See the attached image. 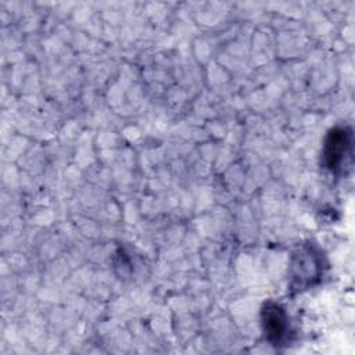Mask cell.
<instances>
[{
    "label": "cell",
    "mask_w": 355,
    "mask_h": 355,
    "mask_svg": "<svg viewBox=\"0 0 355 355\" xmlns=\"http://www.w3.org/2000/svg\"><path fill=\"white\" fill-rule=\"evenodd\" d=\"M352 153V132L347 126H336L333 128L323 144L322 158L323 165L331 173H338L345 165L347 157Z\"/></svg>",
    "instance_id": "obj_2"
},
{
    "label": "cell",
    "mask_w": 355,
    "mask_h": 355,
    "mask_svg": "<svg viewBox=\"0 0 355 355\" xmlns=\"http://www.w3.org/2000/svg\"><path fill=\"white\" fill-rule=\"evenodd\" d=\"M261 323L265 338L273 347L286 345L290 336V323L288 316L280 304L273 301L265 302L261 309Z\"/></svg>",
    "instance_id": "obj_3"
},
{
    "label": "cell",
    "mask_w": 355,
    "mask_h": 355,
    "mask_svg": "<svg viewBox=\"0 0 355 355\" xmlns=\"http://www.w3.org/2000/svg\"><path fill=\"white\" fill-rule=\"evenodd\" d=\"M323 275V255L312 244L301 245L291 257L290 286L301 291L316 284Z\"/></svg>",
    "instance_id": "obj_1"
}]
</instances>
